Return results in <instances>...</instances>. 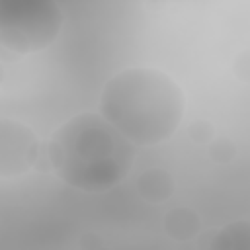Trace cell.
I'll return each instance as SVG.
<instances>
[{
	"label": "cell",
	"instance_id": "12",
	"mask_svg": "<svg viewBox=\"0 0 250 250\" xmlns=\"http://www.w3.org/2000/svg\"><path fill=\"white\" fill-rule=\"evenodd\" d=\"M100 250H107V248H104V246H102V248H100Z\"/></svg>",
	"mask_w": 250,
	"mask_h": 250
},
{
	"label": "cell",
	"instance_id": "11",
	"mask_svg": "<svg viewBox=\"0 0 250 250\" xmlns=\"http://www.w3.org/2000/svg\"><path fill=\"white\" fill-rule=\"evenodd\" d=\"M4 78H6V68H4V64L0 62V84L4 82Z\"/></svg>",
	"mask_w": 250,
	"mask_h": 250
},
{
	"label": "cell",
	"instance_id": "10",
	"mask_svg": "<svg viewBox=\"0 0 250 250\" xmlns=\"http://www.w3.org/2000/svg\"><path fill=\"white\" fill-rule=\"evenodd\" d=\"M234 74L242 80V82H248V76H250V64H248V51H242L236 59H234Z\"/></svg>",
	"mask_w": 250,
	"mask_h": 250
},
{
	"label": "cell",
	"instance_id": "2",
	"mask_svg": "<svg viewBox=\"0 0 250 250\" xmlns=\"http://www.w3.org/2000/svg\"><path fill=\"white\" fill-rule=\"evenodd\" d=\"M135 156L137 146L98 111L68 117L47 141V160L55 176L84 193H104L117 188L133 170Z\"/></svg>",
	"mask_w": 250,
	"mask_h": 250
},
{
	"label": "cell",
	"instance_id": "8",
	"mask_svg": "<svg viewBox=\"0 0 250 250\" xmlns=\"http://www.w3.org/2000/svg\"><path fill=\"white\" fill-rule=\"evenodd\" d=\"M207 152L211 156L213 162H219V164H229L236 158V145L230 141V139H213L209 145H207Z\"/></svg>",
	"mask_w": 250,
	"mask_h": 250
},
{
	"label": "cell",
	"instance_id": "4",
	"mask_svg": "<svg viewBox=\"0 0 250 250\" xmlns=\"http://www.w3.org/2000/svg\"><path fill=\"white\" fill-rule=\"evenodd\" d=\"M41 154L37 133L23 121L0 117V178L12 180L33 170Z\"/></svg>",
	"mask_w": 250,
	"mask_h": 250
},
{
	"label": "cell",
	"instance_id": "7",
	"mask_svg": "<svg viewBox=\"0 0 250 250\" xmlns=\"http://www.w3.org/2000/svg\"><path fill=\"white\" fill-rule=\"evenodd\" d=\"M209 250H250V223L238 219L223 225L209 240Z\"/></svg>",
	"mask_w": 250,
	"mask_h": 250
},
{
	"label": "cell",
	"instance_id": "1",
	"mask_svg": "<svg viewBox=\"0 0 250 250\" xmlns=\"http://www.w3.org/2000/svg\"><path fill=\"white\" fill-rule=\"evenodd\" d=\"M98 107L133 146H154L180 129L186 94L176 78L160 68L127 66L105 80Z\"/></svg>",
	"mask_w": 250,
	"mask_h": 250
},
{
	"label": "cell",
	"instance_id": "9",
	"mask_svg": "<svg viewBox=\"0 0 250 250\" xmlns=\"http://www.w3.org/2000/svg\"><path fill=\"white\" fill-rule=\"evenodd\" d=\"M188 135L197 145H209L215 139V127L209 119H193L188 125Z\"/></svg>",
	"mask_w": 250,
	"mask_h": 250
},
{
	"label": "cell",
	"instance_id": "5",
	"mask_svg": "<svg viewBox=\"0 0 250 250\" xmlns=\"http://www.w3.org/2000/svg\"><path fill=\"white\" fill-rule=\"evenodd\" d=\"M201 227L203 223H201L199 213L188 205L172 207L170 211H166L162 219V229L166 236L176 242H189L197 238L201 232Z\"/></svg>",
	"mask_w": 250,
	"mask_h": 250
},
{
	"label": "cell",
	"instance_id": "3",
	"mask_svg": "<svg viewBox=\"0 0 250 250\" xmlns=\"http://www.w3.org/2000/svg\"><path fill=\"white\" fill-rule=\"evenodd\" d=\"M62 8L53 0L0 2V47L14 55H35L61 35Z\"/></svg>",
	"mask_w": 250,
	"mask_h": 250
},
{
	"label": "cell",
	"instance_id": "6",
	"mask_svg": "<svg viewBox=\"0 0 250 250\" xmlns=\"http://www.w3.org/2000/svg\"><path fill=\"white\" fill-rule=\"evenodd\" d=\"M176 180L164 168H148L137 178V193L146 203H164L174 195Z\"/></svg>",
	"mask_w": 250,
	"mask_h": 250
}]
</instances>
